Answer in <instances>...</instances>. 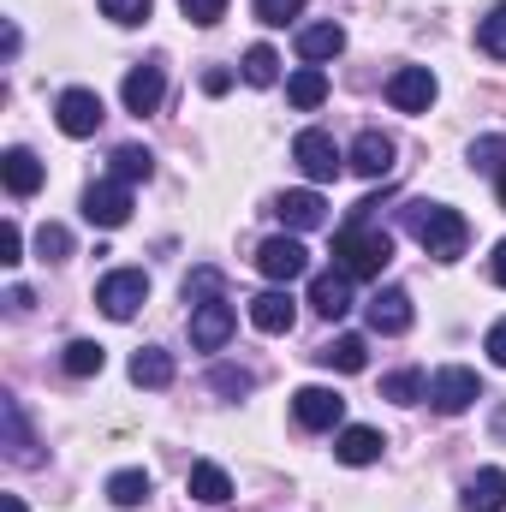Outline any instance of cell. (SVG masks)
<instances>
[{
  "instance_id": "obj_1",
  "label": "cell",
  "mask_w": 506,
  "mask_h": 512,
  "mask_svg": "<svg viewBox=\"0 0 506 512\" xmlns=\"http://www.w3.org/2000/svg\"><path fill=\"white\" fill-rule=\"evenodd\" d=\"M405 227H411V239H417L423 251L441 256V262L465 256V245H471V221H465L459 209H447V203H411V209H405Z\"/></svg>"
},
{
  "instance_id": "obj_2",
  "label": "cell",
  "mask_w": 506,
  "mask_h": 512,
  "mask_svg": "<svg viewBox=\"0 0 506 512\" xmlns=\"http://www.w3.org/2000/svg\"><path fill=\"white\" fill-rule=\"evenodd\" d=\"M387 262H393V239H387V233L364 227V221L334 233V268H340V274H352V280H376Z\"/></svg>"
},
{
  "instance_id": "obj_3",
  "label": "cell",
  "mask_w": 506,
  "mask_h": 512,
  "mask_svg": "<svg viewBox=\"0 0 506 512\" xmlns=\"http://www.w3.org/2000/svg\"><path fill=\"white\" fill-rule=\"evenodd\" d=\"M143 298H149V274H143V268H114V274L96 286V304H102L108 322H131V316L143 310Z\"/></svg>"
},
{
  "instance_id": "obj_4",
  "label": "cell",
  "mask_w": 506,
  "mask_h": 512,
  "mask_svg": "<svg viewBox=\"0 0 506 512\" xmlns=\"http://www.w3.org/2000/svg\"><path fill=\"white\" fill-rule=\"evenodd\" d=\"M477 399H483L477 370H459V364H447V370H435V376H429V405H435L441 417H459V411H471Z\"/></svg>"
},
{
  "instance_id": "obj_5",
  "label": "cell",
  "mask_w": 506,
  "mask_h": 512,
  "mask_svg": "<svg viewBox=\"0 0 506 512\" xmlns=\"http://www.w3.org/2000/svg\"><path fill=\"white\" fill-rule=\"evenodd\" d=\"M292 161H298L304 179H316V185L340 179V167H346V155H340V143H334L328 131H298V137H292Z\"/></svg>"
},
{
  "instance_id": "obj_6",
  "label": "cell",
  "mask_w": 506,
  "mask_h": 512,
  "mask_svg": "<svg viewBox=\"0 0 506 512\" xmlns=\"http://www.w3.org/2000/svg\"><path fill=\"white\" fill-rule=\"evenodd\" d=\"M233 328H239V310H233L227 298L191 304V346H197V352H221V346L233 340Z\"/></svg>"
},
{
  "instance_id": "obj_7",
  "label": "cell",
  "mask_w": 506,
  "mask_h": 512,
  "mask_svg": "<svg viewBox=\"0 0 506 512\" xmlns=\"http://www.w3.org/2000/svg\"><path fill=\"white\" fill-rule=\"evenodd\" d=\"M84 221H90V227H102V233L126 227V221H131V185H120V179L90 185V191H84Z\"/></svg>"
},
{
  "instance_id": "obj_8",
  "label": "cell",
  "mask_w": 506,
  "mask_h": 512,
  "mask_svg": "<svg viewBox=\"0 0 506 512\" xmlns=\"http://www.w3.org/2000/svg\"><path fill=\"white\" fill-rule=\"evenodd\" d=\"M387 102H393L399 114H429V102H435V72H429V66H399V72L387 78Z\"/></svg>"
},
{
  "instance_id": "obj_9",
  "label": "cell",
  "mask_w": 506,
  "mask_h": 512,
  "mask_svg": "<svg viewBox=\"0 0 506 512\" xmlns=\"http://www.w3.org/2000/svg\"><path fill=\"white\" fill-rule=\"evenodd\" d=\"M256 268H262L274 286H292L298 274H310V251H304L298 239H268V245H256Z\"/></svg>"
},
{
  "instance_id": "obj_10",
  "label": "cell",
  "mask_w": 506,
  "mask_h": 512,
  "mask_svg": "<svg viewBox=\"0 0 506 512\" xmlns=\"http://www.w3.org/2000/svg\"><path fill=\"white\" fill-rule=\"evenodd\" d=\"M292 417H298L304 429H340L346 399H340L334 387H298V393H292Z\"/></svg>"
},
{
  "instance_id": "obj_11",
  "label": "cell",
  "mask_w": 506,
  "mask_h": 512,
  "mask_svg": "<svg viewBox=\"0 0 506 512\" xmlns=\"http://www.w3.org/2000/svg\"><path fill=\"white\" fill-rule=\"evenodd\" d=\"M54 120H60L66 137H96V126H102V96L96 90H66L54 102Z\"/></svg>"
},
{
  "instance_id": "obj_12",
  "label": "cell",
  "mask_w": 506,
  "mask_h": 512,
  "mask_svg": "<svg viewBox=\"0 0 506 512\" xmlns=\"http://www.w3.org/2000/svg\"><path fill=\"white\" fill-rule=\"evenodd\" d=\"M364 316H370L376 334H405L411 328V292L405 286H381L376 298L364 304Z\"/></svg>"
},
{
  "instance_id": "obj_13",
  "label": "cell",
  "mask_w": 506,
  "mask_h": 512,
  "mask_svg": "<svg viewBox=\"0 0 506 512\" xmlns=\"http://www.w3.org/2000/svg\"><path fill=\"white\" fill-rule=\"evenodd\" d=\"M346 167L364 173V179H387V173H393V137H387V131H358Z\"/></svg>"
},
{
  "instance_id": "obj_14",
  "label": "cell",
  "mask_w": 506,
  "mask_h": 512,
  "mask_svg": "<svg viewBox=\"0 0 506 512\" xmlns=\"http://www.w3.org/2000/svg\"><path fill=\"white\" fill-rule=\"evenodd\" d=\"M292 322H298V304H292L280 286L251 298V328L256 334H292Z\"/></svg>"
},
{
  "instance_id": "obj_15",
  "label": "cell",
  "mask_w": 506,
  "mask_h": 512,
  "mask_svg": "<svg viewBox=\"0 0 506 512\" xmlns=\"http://www.w3.org/2000/svg\"><path fill=\"white\" fill-rule=\"evenodd\" d=\"M381 429H370V423H346L340 435H334V459L340 465H376L381 459Z\"/></svg>"
},
{
  "instance_id": "obj_16",
  "label": "cell",
  "mask_w": 506,
  "mask_h": 512,
  "mask_svg": "<svg viewBox=\"0 0 506 512\" xmlns=\"http://www.w3.org/2000/svg\"><path fill=\"white\" fill-rule=\"evenodd\" d=\"M126 114H155L161 108V96H167V78H161V66H131L126 72Z\"/></svg>"
},
{
  "instance_id": "obj_17",
  "label": "cell",
  "mask_w": 506,
  "mask_h": 512,
  "mask_svg": "<svg viewBox=\"0 0 506 512\" xmlns=\"http://www.w3.org/2000/svg\"><path fill=\"white\" fill-rule=\"evenodd\" d=\"M274 215H280L292 233H310V227L328 221V203H322L316 191H286V197H274Z\"/></svg>"
},
{
  "instance_id": "obj_18",
  "label": "cell",
  "mask_w": 506,
  "mask_h": 512,
  "mask_svg": "<svg viewBox=\"0 0 506 512\" xmlns=\"http://www.w3.org/2000/svg\"><path fill=\"white\" fill-rule=\"evenodd\" d=\"M310 304H316V316H328V322H340L346 310H352V274H316L310 280Z\"/></svg>"
},
{
  "instance_id": "obj_19",
  "label": "cell",
  "mask_w": 506,
  "mask_h": 512,
  "mask_svg": "<svg viewBox=\"0 0 506 512\" xmlns=\"http://www.w3.org/2000/svg\"><path fill=\"white\" fill-rule=\"evenodd\" d=\"M0 179H6L12 197H36V191H42V161H36L30 149H6V155H0Z\"/></svg>"
},
{
  "instance_id": "obj_20",
  "label": "cell",
  "mask_w": 506,
  "mask_h": 512,
  "mask_svg": "<svg viewBox=\"0 0 506 512\" xmlns=\"http://www.w3.org/2000/svg\"><path fill=\"white\" fill-rule=\"evenodd\" d=\"M316 364H328V370H340V376H358V370L370 364V346H364V334H334V340L316 352Z\"/></svg>"
},
{
  "instance_id": "obj_21",
  "label": "cell",
  "mask_w": 506,
  "mask_h": 512,
  "mask_svg": "<svg viewBox=\"0 0 506 512\" xmlns=\"http://www.w3.org/2000/svg\"><path fill=\"white\" fill-rule=\"evenodd\" d=\"M185 489H191V501H203V507H227L233 501V477L221 471V465H191V477H185Z\"/></svg>"
},
{
  "instance_id": "obj_22",
  "label": "cell",
  "mask_w": 506,
  "mask_h": 512,
  "mask_svg": "<svg viewBox=\"0 0 506 512\" xmlns=\"http://www.w3.org/2000/svg\"><path fill=\"white\" fill-rule=\"evenodd\" d=\"M465 512H506V471H477L459 495Z\"/></svg>"
},
{
  "instance_id": "obj_23",
  "label": "cell",
  "mask_w": 506,
  "mask_h": 512,
  "mask_svg": "<svg viewBox=\"0 0 506 512\" xmlns=\"http://www.w3.org/2000/svg\"><path fill=\"white\" fill-rule=\"evenodd\" d=\"M340 48H346V30H340V24H304V30H298V54H304L310 66L334 60Z\"/></svg>"
},
{
  "instance_id": "obj_24",
  "label": "cell",
  "mask_w": 506,
  "mask_h": 512,
  "mask_svg": "<svg viewBox=\"0 0 506 512\" xmlns=\"http://www.w3.org/2000/svg\"><path fill=\"white\" fill-rule=\"evenodd\" d=\"M286 102H292V108H304V114H310V108H322V102H328V72H322V66L292 72V78H286Z\"/></svg>"
},
{
  "instance_id": "obj_25",
  "label": "cell",
  "mask_w": 506,
  "mask_h": 512,
  "mask_svg": "<svg viewBox=\"0 0 506 512\" xmlns=\"http://www.w3.org/2000/svg\"><path fill=\"white\" fill-rule=\"evenodd\" d=\"M131 382L137 387H167L173 382V358H167L161 346H143V352L131 358Z\"/></svg>"
},
{
  "instance_id": "obj_26",
  "label": "cell",
  "mask_w": 506,
  "mask_h": 512,
  "mask_svg": "<svg viewBox=\"0 0 506 512\" xmlns=\"http://www.w3.org/2000/svg\"><path fill=\"white\" fill-rule=\"evenodd\" d=\"M477 48H483L489 60H506V0L477 18Z\"/></svg>"
},
{
  "instance_id": "obj_27",
  "label": "cell",
  "mask_w": 506,
  "mask_h": 512,
  "mask_svg": "<svg viewBox=\"0 0 506 512\" xmlns=\"http://www.w3.org/2000/svg\"><path fill=\"white\" fill-rule=\"evenodd\" d=\"M60 364H66V376H78V382H84V376H102V364H108V352H102L96 340H72Z\"/></svg>"
},
{
  "instance_id": "obj_28",
  "label": "cell",
  "mask_w": 506,
  "mask_h": 512,
  "mask_svg": "<svg viewBox=\"0 0 506 512\" xmlns=\"http://www.w3.org/2000/svg\"><path fill=\"white\" fill-rule=\"evenodd\" d=\"M0 417H6V453L18 459V465H36V447H30V429H24V411L6 399L0 405Z\"/></svg>"
},
{
  "instance_id": "obj_29",
  "label": "cell",
  "mask_w": 506,
  "mask_h": 512,
  "mask_svg": "<svg viewBox=\"0 0 506 512\" xmlns=\"http://www.w3.org/2000/svg\"><path fill=\"white\" fill-rule=\"evenodd\" d=\"M108 501L114 507H143L149 501V471H114L108 477Z\"/></svg>"
},
{
  "instance_id": "obj_30",
  "label": "cell",
  "mask_w": 506,
  "mask_h": 512,
  "mask_svg": "<svg viewBox=\"0 0 506 512\" xmlns=\"http://www.w3.org/2000/svg\"><path fill=\"white\" fill-rule=\"evenodd\" d=\"M149 173H155V155H149V149H137V143H120V149H114V179H120V185H137V179H149Z\"/></svg>"
},
{
  "instance_id": "obj_31",
  "label": "cell",
  "mask_w": 506,
  "mask_h": 512,
  "mask_svg": "<svg viewBox=\"0 0 506 512\" xmlns=\"http://www.w3.org/2000/svg\"><path fill=\"white\" fill-rule=\"evenodd\" d=\"M381 399H393V405H417V399H429V376H417V370H393V376L381 382Z\"/></svg>"
},
{
  "instance_id": "obj_32",
  "label": "cell",
  "mask_w": 506,
  "mask_h": 512,
  "mask_svg": "<svg viewBox=\"0 0 506 512\" xmlns=\"http://www.w3.org/2000/svg\"><path fill=\"white\" fill-rule=\"evenodd\" d=\"M280 78V54L268 48V42H256V48H245V84H256V90H268Z\"/></svg>"
},
{
  "instance_id": "obj_33",
  "label": "cell",
  "mask_w": 506,
  "mask_h": 512,
  "mask_svg": "<svg viewBox=\"0 0 506 512\" xmlns=\"http://www.w3.org/2000/svg\"><path fill=\"white\" fill-rule=\"evenodd\" d=\"M149 12H155V0H102V18H114V24H149Z\"/></svg>"
},
{
  "instance_id": "obj_34",
  "label": "cell",
  "mask_w": 506,
  "mask_h": 512,
  "mask_svg": "<svg viewBox=\"0 0 506 512\" xmlns=\"http://www.w3.org/2000/svg\"><path fill=\"white\" fill-rule=\"evenodd\" d=\"M36 251L48 256V262H66V256H72V233H66V227H54V221H48V227H42V233H36Z\"/></svg>"
},
{
  "instance_id": "obj_35",
  "label": "cell",
  "mask_w": 506,
  "mask_h": 512,
  "mask_svg": "<svg viewBox=\"0 0 506 512\" xmlns=\"http://www.w3.org/2000/svg\"><path fill=\"white\" fill-rule=\"evenodd\" d=\"M304 12V0H256V18L262 24H286V18H298Z\"/></svg>"
},
{
  "instance_id": "obj_36",
  "label": "cell",
  "mask_w": 506,
  "mask_h": 512,
  "mask_svg": "<svg viewBox=\"0 0 506 512\" xmlns=\"http://www.w3.org/2000/svg\"><path fill=\"white\" fill-rule=\"evenodd\" d=\"M179 12H185L191 24H221V12H227V0H179Z\"/></svg>"
},
{
  "instance_id": "obj_37",
  "label": "cell",
  "mask_w": 506,
  "mask_h": 512,
  "mask_svg": "<svg viewBox=\"0 0 506 512\" xmlns=\"http://www.w3.org/2000/svg\"><path fill=\"white\" fill-rule=\"evenodd\" d=\"M0 262L12 268V262H24V233H18V221H6L0 227Z\"/></svg>"
},
{
  "instance_id": "obj_38",
  "label": "cell",
  "mask_w": 506,
  "mask_h": 512,
  "mask_svg": "<svg viewBox=\"0 0 506 512\" xmlns=\"http://www.w3.org/2000/svg\"><path fill=\"white\" fill-rule=\"evenodd\" d=\"M251 370H215V393H251Z\"/></svg>"
},
{
  "instance_id": "obj_39",
  "label": "cell",
  "mask_w": 506,
  "mask_h": 512,
  "mask_svg": "<svg viewBox=\"0 0 506 512\" xmlns=\"http://www.w3.org/2000/svg\"><path fill=\"white\" fill-rule=\"evenodd\" d=\"M501 155H506L501 137H483V143H471V167H495Z\"/></svg>"
},
{
  "instance_id": "obj_40",
  "label": "cell",
  "mask_w": 506,
  "mask_h": 512,
  "mask_svg": "<svg viewBox=\"0 0 506 512\" xmlns=\"http://www.w3.org/2000/svg\"><path fill=\"white\" fill-rule=\"evenodd\" d=\"M483 352H489V358H495V364L506 370V316L495 322V328H489V340H483Z\"/></svg>"
},
{
  "instance_id": "obj_41",
  "label": "cell",
  "mask_w": 506,
  "mask_h": 512,
  "mask_svg": "<svg viewBox=\"0 0 506 512\" xmlns=\"http://www.w3.org/2000/svg\"><path fill=\"white\" fill-rule=\"evenodd\" d=\"M227 84H233V72H221V66H209V72H203V90H209V96H221Z\"/></svg>"
},
{
  "instance_id": "obj_42",
  "label": "cell",
  "mask_w": 506,
  "mask_h": 512,
  "mask_svg": "<svg viewBox=\"0 0 506 512\" xmlns=\"http://www.w3.org/2000/svg\"><path fill=\"white\" fill-rule=\"evenodd\" d=\"M489 274H495V286H506V239L495 245V256H489Z\"/></svg>"
},
{
  "instance_id": "obj_43",
  "label": "cell",
  "mask_w": 506,
  "mask_h": 512,
  "mask_svg": "<svg viewBox=\"0 0 506 512\" xmlns=\"http://www.w3.org/2000/svg\"><path fill=\"white\" fill-rule=\"evenodd\" d=\"M0 507H6V512H30V507H24V501H18V495H6V501H0Z\"/></svg>"
},
{
  "instance_id": "obj_44",
  "label": "cell",
  "mask_w": 506,
  "mask_h": 512,
  "mask_svg": "<svg viewBox=\"0 0 506 512\" xmlns=\"http://www.w3.org/2000/svg\"><path fill=\"white\" fill-rule=\"evenodd\" d=\"M495 197H501V209H506V167H501V179H495Z\"/></svg>"
}]
</instances>
